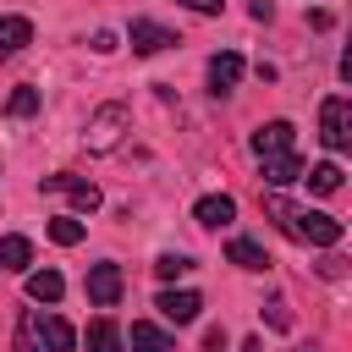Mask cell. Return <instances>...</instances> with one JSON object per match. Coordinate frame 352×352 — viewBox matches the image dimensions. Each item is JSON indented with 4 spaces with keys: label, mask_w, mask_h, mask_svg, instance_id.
Listing matches in <instances>:
<instances>
[{
    "label": "cell",
    "mask_w": 352,
    "mask_h": 352,
    "mask_svg": "<svg viewBox=\"0 0 352 352\" xmlns=\"http://www.w3.org/2000/svg\"><path fill=\"white\" fill-rule=\"evenodd\" d=\"M264 214H270V220H275L292 242H308V248H336V242H341V231H346L336 214H308V209H292L280 192H270V198H264Z\"/></svg>",
    "instance_id": "6da1fadb"
},
{
    "label": "cell",
    "mask_w": 352,
    "mask_h": 352,
    "mask_svg": "<svg viewBox=\"0 0 352 352\" xmlns=\"http://www.w3.org/2000/svg\"><path fill=\"white\" fill-rule=\"evenodd\" d=\"M126 126H132V110H126V104H99V110L88 116V126H82V143H88L94 154H110Z\"/></svg>",
    "instance_id": "7a4b0ae2"
},
{
    "label": "cell",
    "mask_w": 352,
    "mask_h": 352,
    "mask_svg": "<svg viewBox=\"0 0 352 352\" xmlns=\"http://www.w3.org/2000/svg\"><path fill=\"white\" fill-rule=\"evenodd\" d=\"M319 138H324V148H352V104H346V94H330L324 104H319Z\"/></svg>",
    "instance_id": "3957f363"
},
{
    "label": "cell",
    "mask_w": 352,
    "mask_h": 352,
    "mask_svg": "<svg viewBox=\"0 0 352 352\" xmlns=\"http://www.w3.org/2000/svg\"><path fill=\"white\" fill-rule=\"evenodd\" d=\"M44 192L66 198V204H72V209H82V214H94V209L104 204V192H99L88 176H66V170H60V176H44Z\"/></svg>",
    "instance_id": "277c9868"
},
{
    "label": "cell",
    "mask_w": 352,
    "mask_h": 352,
    "mask_svg": "<svg viewBox=\"0 0 352 352\" xmlns=\"http://www.w3.org/2000/svg\"><path fill=\"white\" fill-rule=\"evenodd\" d=\"M28 330H33L38 346H50V352H72V346H77V330H72L60 314H28Z\"/></svg>",
    "instance_id": "5b68a950"
},
{
    "label": "cell",
    "mask_w": 352,
    "mask_h": 352,
    "mask_svg": "<svg viewBox=\"0 0 352 352\" xmlns=\"http://www.w3.org/2000/svg\"><path fill=\"white\" fill-rule=\"evenodd\" d=\"M121 286H126L121 280V264H94L88 270V302L94 308H116L121 302Z\"/></svg>",
    "instance_id": "8992f818"
},
{
    "label": "cell",
    "mask_w": 352,
    "mask_h": 352,
    "mask_svg": "<svg viewBox=\"0 0 352 352\" xmlns=\"http://www.w3.org/2000/svg\"><path fill=\"white\" fill-rule=\"evenodd\" d=\"M126 44H132L138 55H160V50H170V44H176V33H170V28H160V22H148V16H132Z\"/></svg>",
    "instance_id": "52a82bcc"
},
{
    "label": "cell",
    "mask_w": 352,
    "mask_h": 352,
    "mask_svg": "<svg viewBox=\"0 0 352 352\" xmlns=\"http://www.w3.org/2000/svg\"><path fill=\"white\" fill-rule=\"evenodd\" d=\"M292 143H297V132H292V121H264V126L253 132V154H258V160H275V154H292Z\"/></svg>",
    "instance_id": "ba28073f"
},
{
    "label": "cell",
    "mask_w": 352,
    "mask_h": 352,
    "mask_svg": "<svg viewBox=\"0 0 352 352\" xmlns=\"http://www.w3.org/2000/svg\"><path fill=\"white\" fill-rule=\"evenodd\" d=\"M154 308H160L170 324H192V319H198V308H204V297H198V292H176V286H165Z\"/></svg>",
    "instance_id": "9c48e42d"
},
{
    "label": "cell",
    "mask_w": 352,
    "mask_h": 352,
    "mask_svg": "<svg viewBox=\"0 0 352 352\" xmlns=\"http://www.w3.org/2000/svg\"><path fill=\"white\" fill-rule=\"evenodd\" d=\"M192 220H198V226H209V231H220V226H231V220H236V198L209 192V198H198V204H192Z\"/></svg>",
    "instance_id": "30bf717a"
},
{
    "label": "cell",
    "mask_w": 352,
    "mask_h": 352,
    "mask_svg": "<svg viewBox=\"0 0 352 352\" xmlns=\"http://www.w3.org/2000/svg\"><path fill=\"white\" fill-rule=\"evenodd\" d=\"M242 72H248L242 55H236V50H220V55L209 60V88H214V94H231V88L242 82Z\"/></svg>",
    "instance_id": "8fae6325"
},
{
    "label": "cell",
    "mask_w": 352,
    "mask_h": 352,
    "mask_svg": "<svg viewBox=\"0 0 352 352\" xmlns=\"http://www.w3.org/2000/svg\"><path fill=\"white\" fill-rule=\"evenodd\" d=\"M22 44H33V22L28 16H0V60H11Z\"/></svg>",
    "instance_id": "7c38bea8"
},
{
    "label": "cell",
    "mask_w": 352,
    "mask_h": 352,
    "mask_svg": "<svg viewBox=\"0 0 352 352\" xmlns=\"http://www.w3.org/2000/svg\"><path fill=\"white\" fill-rule=\"evenodd\" d=\"M302 170H308V165H302L297 154H275V160H264V182H270V187H292V182H302Z\"/></svg>",
    "instance_id": "4fadbf2b"
},
{
    "label": "cell",
    "mask_w": 352,
    "mask_h": 352,
    "mask_svg": "<svg viewBox=\"0 0 352 352\" xmlns=\"http://www.w3.org/2000/svg\"><path fill=\"white\" fill-rule=\"evenodd\" d=\"M132 352H170V336L160 330V324H148V319H138L132 324V336H121Z\"/></svg>",
    "instance_id": "5bb4252c"
},
{
    "label": "cell",
    "mask_w": 352,
    "mask_h": 352,
    "mask_svg": "<svg viewBox=\"0 0 352 352\" xmlns=\"http://www.w3.org/2000/svg\"><path fill=\"white\" fill-rule=\"evenodd\" d=\"M82 346H88V352H121L126 341H121V330H116V319H94V324L82 330Z\"/></svg>",
    "instance_id": "9a60e30c"
},
{
    "label": "cell",
    "mask_w": 352,
    "mask_h": 352,
    "mask_svg": "<svg viewBox=\"0 0 352 352\" xmlns=\"http://www.w3.org/2000/svg\"><path fill=\"white\" fill-rule=\"evenodd\" d=\"M226 258L242 264V270H264V264H270V253H264L253 236H231V242H226Z\"/></svg>",
    "instance_id": "2e32d148"
},
{
    "label": "cell",
    "mask_w": 352,
    "mask_h": 352,
    "mask_svg": "<svg viewBox=\"0 0 352 352\" xmlns=\"http://www.w3.org/2000/svg\"><path fill=\"white\" fill-rule=\"evenodd\" d=\"M60 292H66L60 270H33V275H28V297H33V302H60Z\"/></svg>",
    "instance_id": "e0dca14e"
},
{
    "label": "cell",
    "mask_w": 352,
    "mask_h": 352,
    "mask_svg": "<svg viewBox=\"0 0 352 352\" xmlns=\"http://www.w3.org/2000/svg\"><path fill=\"white\" fill-rule=\"evenodd\" d=\"M28 264H33V242L16 236V231L0 236V270H28Z\"/></svg>",
    "instance_id": "ac0fdd59"
},
{
    "label": "cell",
    "mask_w": 352,
    "mask_h": 352,
    "mask_svg": "<svg viewBox=\"0 0 352 352\" xmlns=\"http://www.w3.org/2000/svg\"><path fill=\"white\" fill-rule=\"evenodd\" d=\"M302 182H308L314 192H324V198H330V192L341 187V165H336V160H324V165H314V170H302Z\"/></svg>",
    "instance_id": "d6986e66"
},
{
    "label": "cell",
    "mask_w": 352,
    "mask_h": 352,
    "mask_svg": "<svg viewBox=\"0 0 352 352\" xmlns=\"http://www.w3.org/2000/svg\"><path fill=\"white\" fill-rule=\"evenodd\" d=\"M50 242H60V248H77V242H82V220H72V214H55V220H50Z\"/></svg>",
    "instance_id": "ffe728a7"
},
{
    "label": "cell",
    "mask_w": 352,
    "mask_h": 352,
    "mask_svg": "<svg viewBox=\"0 0 352 352\" xmlns=\"http://www.w3.org/2000/svg\"><path fill=\"white\" fill-rule=\"evenodd\" d=\"M187 270H192L187 253H160V258H154V275H160V280H176V275H187Z\"/></svg>",
    "instance_id": "44dd1931"
},
{
    "label": "cell",
    "mask_w": 352,
    "mask_h": 352,
    "mask_svg": "<svg viewBox=\"0 0 352 352\" xmlns=\"http://www.w3.org/2000/svg\"><path fill=\"white\" fill-rule=\"evenodd\" d=\"M6 110H11L16 121H22V116H33V110H38V88H16V94L6 99Z\"/></svg>",
    "instance_id": "7402d4cb"
},
{
    "label": "cell",
    "mask_w": 352,
    "mask_h": 352,
    "mask_svg": "<svg viewBox=\"0 0 352 352\" xmlns=\"http://www.w3.org/2000/svg\"><path fill=\"white\" fill-rule=\"evenodd\" d=\"M264 319H270L275 330H292V308H286V297H270V302H264Z\"/></svg>",
    "instance_id": "603a6c76"
},
{
    "label": "cell",
    "mask_w": 352,
    "mask_h": 352,
    "mask_svg": "<svg viewBox=\"0 0 352 352\" xmlns=\"http://www.w3.org/2000/svg\"><path fill=\"white\" fill-rule=\"evenodd\" d=\"M16 352H44V346H38V336L28 330V319H22V330H16Z\"/></svg>",
    "instance_id": "cb8c5ba5"
},
{
    "label": "cell",
    "mask_w": 352,
    "mask_h": 352,
    "mask_svg": "<svg viewBox=\"0 0 352 352\" xmlns=\"http://www.w3.org/2000/svg\"><path fill=\"white\" fill-rule=\"evenodd\" d=\"M204 352H226V330H220V324H209V336H204Z\"/></svg>",
    "instance_id": "d4e9b609"
},
{
    "label": "cell",
    "mask_w": 352,
    "mask_h": 352,
    "mask_svg": "<svg viewBox=\"0 0 352 352\" xmlns=\"http://www.w3.org/2000/svg\"><path fill=\"white\" fill-rule=\"evenodd\" d=\"M187 11H198V16H220V0H182Z\"/></svg>",
    "instance_id": "484cf974"
},
{
    "label": "cell",
    "mask_w": 352,
    "mask_h": 352,
    "mask_svg": "<svg viewBox=\"0 0 352 352\" xmlns=\"http://www.w3.org/2000/svg\"><path fill=\"white\" fill-rule=\"evenodd\" d=\"M302 352H314V346H302Z\"/></svg>",
    "instance_id": "4316f807"
}]
</instances>
